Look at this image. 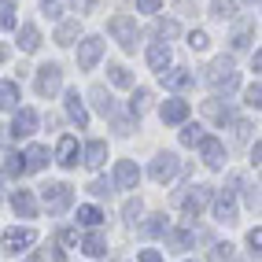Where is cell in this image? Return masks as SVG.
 Wrapping results in <instances>:
<instances>
[{
  "label": "cell",
  "instance_id": "40",
  "mask_svg": "<svg viewBox=\"0 0 262 262\" xmlns=\"http://www.w3.org/2000/svg\"><path fill=\"white\" fill-rule=\"evenodd\" d=\"M148 107V89H137V96H133V115H141Z\"/></svg>",
  "mask_w": 262,
  "mask_h": 262
},
{
  "label": "cell",
  "instance_id": "15",
  "mask_svg": "<svg viewBox=\"0 0 262 262\" xmlns=\"http://www.w3.org/2000/svg\"><path fill=\"white\" fill-rule=\"evenodd\" d=\"M148 67H151V71H159V74H166V67H170V48H166L163 41H155V45L148 48Z\"/></svg>",
  "mask_w": 262,
  "mask_h": 262
},
{
  "label": "cell",
  "instance_id": "3",
  "mask_svg": "<svg viewBox=\"0 0 262 262\" xmlns=\"http://www.w3.org/2000/svg\"><path fill=\"white\" fill-rule=\"evenodd\" d=\"M107 30L118 37V45L126 48V52H133V48H137V23L129 19V15H115V19L107 23Z\"/></svg>",
  "mask_w": 262,
  "mask_h": 262
},
{
  "label": "cell",
  "instance_id": "49",
  "mask_svg": "<svg viewBox=\"0 0 262 262\" xmlns=\"http://www.w3.org/2000/svg\"><path fill=\"white\" fill-rule=\"evenodd\" d=\"M248 4H258V0H248Z\"/></svg>",
  "mask_w": 262,
  "mask_h": 262
},
{
  "label": "cell",
  "instance_id": "38",
  "mask_svg": "<svg viewBox=\"0 0 262 262\" xmlns=\"http://www.w3.org/2000/svg\"><path fill=\"white\" fill-rule=\"evenodd\" d=\"M159 33H163V37H178V33H181V26L173 23V19H163V23H159Z\"/></svg>",
  "mask_w": 262,
  "mask_h": 262
},
{
  "label": "cell",
  "instance_id": "34",
  "mask_svg": "<svg viewBox=\"0 0 262 262\" xmlns=\"http://www.w3.org/2000/svg\"><path fill=\"white\" fill-rule=\"evenodd\" d=\"M244 103L258 111V103H262V89H258V81H255V85H248V93H244Z\"/></svg>",
  "mask_w": 262,
  "mask_h": 262
},
{
  "label": "cell",
  "instance_id": "1",
  "mask_svg": "<svg viewBox=\"0 0 262 262\" xmlns=\"http://www.w3.org/2000/svg\"><path fill=\"white\" fill-rule=\"evenodd\" d=\"M207 81L214 85L218 93H233L236 89V71H233V59L229 56H222V59H214V67H211V74H207Z\"/></svg>",
  "mask_w": 262,
  "mask_h": 262
},
{
  "label": "cell",
  "instance_id": "23",
  "mask_svg": "<svg viewBox=\"0 0 262 262\" xmlns=\"http://www.w3.org/2000/svg\"><path fill=\"white\" fill-rule=\"evenodd\" d=\"M214 218H218V222H236V207H233V196H225V192H222V196L214 200Z\"/></svg>",
  "mask_w": 262,
  "mask_h": 262
},
{
  "label": "cell",
  "instance_id": "35",
  "mask_svg": "<svg viewBox=\"0 0 262 262\" xmlns=\"http://www.w3.org/2000/svg\"><path fill=\"white\" fill-rule=\"evenodd\" d=\"M200 137H203V133H200V126H188V129H181V144H185V148H192V144H200Z\"/></svg>",
  "mask_w": 262,
  "mask_h": 262
},
{
  "label": "cell",
  "instance_id": "18",
  "mask_svg": "<svg viewBox=\"0 0 262 262\" xmlns=\"http://www.w3.org/2000/svg\"><path fill=\"white\" fill-rule=\"evenodd\" d=\"M67 115H71V118L78 122L81 129L89 126V111H85V103L78 100V93H67Z\"/></svg>",
  "mask_w": 262,
  "mask_h": 262
},
{
  "label": "cell",
  "instance_id": "6",
  "mask_svg": "<svg viewBox=\"0 0 262 262\" xmlns=\"http://www.w3.org/2000/svg\"><path fill=\"white\" fill-rule=\"evenodd\" d=\"M200 155H203V163L211 170H218L225 163V144L218 141V137H200Z\"/></svg>",
  "mask_w": 262,
  "mask_h": 262
},
{
  "label": "cell",
  "instance_id": "30",
  "mask_svg": "<svg viewBox=\"0 0 262 262\" xmlns=\"http://www.w3.org/2000/svg\"><path fill=\"white\" fill-rule=\"evenodd\" d=\"M107 78H111V85H118V89H129L133 85V78L126 74V67H107Z\"/></svg>",
  "mask_w": 262,
  "mask_h": 262
},
{
  "label": "cell",
  "instance_id": "50",
  "mask_svg": "<svg viewBox=\"0 0 262 262\" xmlns=\"http://www.w3.org/2000/svg\"><path fill=\"white\" fill-rule=\"evenodd\" d=\"M30 262H37V258H30Z\"/></svg>",
  "mask_w": 262,
  "mask_h": 262
},
{
  "label": "cell",
  "instance_id": "46",
  "mask_svg": "<svg viewBox=\"0 0 262 262\" xmlns=\"http://www.w3.org/2000/svg\"><path fill=\"white\" fill-rule=\"evenodd\" d=\"M141 262H163V258H159V251L148 248V251H141Z\"/></svg>",
  "mask_w": 262,
  "mask_h": 262
},
{
  "label": "cell",
  "instance_id": "31",
  "mask_svg": "<svg viewBox=\"0 0 262 262\" xmlns=\"http://www.w3.org/2000/svg\"><path fill=\"white\" fill-rule=\"evenodd\" d=\"M214 15L218 19H233L236 15V0H214Z\"/></svg>",
  "mask_w": 262,
  "mask_h": 262
},
{
  "label": "cell",
  "instance_id": "12",
  "mask_svg": "<svg viewBox=\"0 0 262 262\" xmlns=\"http://www.w3.org/2000/svg\"><path fill=\"white\" fill-rule=\"evenodd\" d=\"M33 129H37V111L19 107V115H15V122H11V137H30Z\"/></svg>",
  "mask_w": 262,
  "mask_h": 262
},
{
  "label": "cell",
  "instance_id": "47",
  "mask_svg": "<svg viewBox=\"0 0 262 262\" xmlns=\"http://www.w3.org/2000/svg\"><path fill=\"white\" fill-rule=\"evenodd\" d=\"M214 258H218V262L229 258V244H218V248H214Z\"/></svg>",
  "mask_w": 262,
  "mask_h": 262
},
{
  "label": "cell",
  "instance_id": "5",
  "mask_svg": "<svg viewBox=\"0 0 262 262\" xmlns=\"http://www.w3.org/2000/svg\"><path fill=\"white\" fill-rule=\"evenodd\" d=\"M100 56H103V41L100 37H85L78 45V67L81 71H93V67L100 63Z\"/></svg>",
  "mask_w": 262,
  "mask_h": 262
},
{
  "label": "cell",
  "instance_id": "14",
  "mask_svg": "<svg viewBox=\"0 0 262 262\" xmlns=\"http://www.w3.org/2000/svg\"><path fill=\"white\" fill-rule=\"evenodd\" d=\"M78 155H81V148H78V141L74 137H63L59 141V148H56V159H59V166H78Z\"/></svg>",
  "mask_w": 262,
  "mask_h": 262
},
{
  "label": "cell",
  "instance_id": "17",
  "mask_svg": "<svg viewBox=\"0 0 262 262\" xmlns=\"http://www.w3.org/2000/svg\"><path fill=\"white\" fill-rule=\"evenodd\" d=\"M103 159H107V144H103V141H89V144H85V166H89V170L103 166Z\"/></svg>",
  "mask_w": 262,
  "mask_h": 262
},
{
  "label": "cell",
  "instance_id": "4",
  "mask_svg": "<svg viewBox=\"0 0 262 262\" xmlns=\"http://www.w3.org/2000/svg\"><path fill=\"white\" fill-rule=\"evenodd\" d=\"M59 85H63V71L56 63H48L37 71V81H33V89H37V96H56L59 93Z\"/></svg>",
  "mask_w": 262,
  "mask_h": 262
},
{
  "label": "cell",
  "instance_id": "2",
  "mask_svg": "<svg viewBox=\"0 0 262 262\" xmlns=\"http://www.w3.org/2000/svg\"><path fill=\"white\" fill-rule=\"evenodd\" d=\"M41 200H45V207L52 214H63L67 207H71V200H74V192H71V185H63V181H56V185H45L41 188Z\"/></svg>",
  "mask_w": 262,
  "mask_h": 262
},
{
  "label": "cell",
  "instance_id": "7",
  "mask_svg": "<svg viewBox=\"0 0 262 262\" xmlns=\"http://www.w3.org/2000/svg\"><path fill=\"white\" fill-rule=\"evenodd\" d=\"M207 200H211V185H196L188 196H178V203L185 207V214H192V218H196L203 207H207Z\"/></svg>",
  "mask_w": 262,
  "mask_h": 262
},
{
  "label": "cell",
  "instance_id": "44",
  "mask_svg": "<svg viewBox=\"0 0 262 262\" xmlns=\"http://www.w3.org/2000/svg\"><path fill=\"white\" fill-rule=\"evenodd\" d=\"M137 4H141V11H148V15L159 11V0H137Z\"/></svg>",
  "mask_w": 262,
  "mask_h": 262
},
{
  "label": "cell",
  "instance_id": "16",
  "mask_svg": "<svg viewBox=\"0 0 262 262\" xmlns=\"http://www.w3.org/2000/svg\"><path fill=\"white\" fill-rule=\"evenodd\" d=\"M81 251L93 255V258H103V255H107V236H103V233H89L81 240Z\"/></svg>",
  "mask_w": 262,
  "mask_h": 262
},
{
  "label": "cell",
  "instance_id": "27",
  "mask_svg": "<svg viewBox=\"0 0 262 262\" xmlns=\"http://www.w3.org/2000/svg\"><path fill=\"white\" fill-rule=\"evenodd\" d=\"M78 222L89 225V229H96V225L103 222V211H100V207H78Z\"/></svg>",
  "mask_w": 262,
  "mask_h": 262
},
{
  "label": "cell",
  "instance_id": "10",
  "mask_svg": "<svg viewBox=\"0 0 262 262\" xmlns=\"http://www.w3.org/2000/svg\"><path fill=\"white\" fill-rule=\"evenodd\" d=\"M137 181H141V170H137V163L118 159V163H115V185H118V188H137Z\"/></svg>",
  "mask_w": 262,
  "mask_h": 262
},
{
  "label": "cell",
  "instance_id": "33",
  "mask_svg": "<svg viewBox=\"0 0 262 262\" xmlns=\"http://www.w3.org/2000/svg\"><path fill=\"white\" fill-rule=\"evenodd\" d=\"M141 233H144V236H159V233H166V218H151V222H144Z\"/></svg>",
  "mask_w": 262,
  "mask_h": 262
},
{
  "label": "cell",
  "instance_id": "48",
  "mask_svg": "<svg viewBox=\"0 0 262 262\" xmlns=\"http://www.w3.org/2000/svg\"><path fill=\"white\" fill-rule=\"evenodd\" d=\"M8 56H11V48H8V45H0V63H4Z\"/></svg>",
  "mask_w": 262,
  "mask_h": 262
},
{
  "label": "cell",
  "instance_id": "21",
  "mask_svg": "<svg viewBox=\"0 0 262 262\" xmlns=\"http://www.w3.org/2000/svg\"><path fill=\"white\" fill-rule=\"evenodd\" d=\"M48 159H52V155H48V148H41V144H33V148L23 155L26 170H45V166H48Z\"/></svg>",
  "mask_w": 262,
  "mask_h": 262
},
{
  "label": "cell",
  "instance_id": "41",
  "mask_svg": "<svg viewBox=\"0 0 262 262\" xmlns=\"http://www.w3.org/2000/svg\"><path fill=\"white\" fill-rule=\"evenodd\" d=\"M251 41V30H236V37H233V48H248Z\"/></svg>",
  "mask_w": 262,
  "mask_h": 262
},
{
  "label": "cell",
  "instance_id": "20",
  "mask_svg": "<svg viewBox=\"0 0 262 262\" xmlns=\"http://www.w3.org/2000/svg\"><path fill=\"white\" fill-rule=\"evenodd\" d=\"M89 100L96 103V111H100V115H115V100H111V93L103 89V85H93V93H89Z\"/></svg>",
  "mask_w": 262,
  "mask_h": 262
},
{
  "label": "cell",
  "instance_id": "43",
  "mask_svg": "<svg viewBox=\"0 0 262 262\" xmlns=\"http://www.w3.org/2000/svg\"><path fill=\"white\" fill-rule=\"evenodd\" d=\"M41 4H45V15H52V19L59 15V0H41Z\"/></svg>",
  "mask_w": 262,
  "mask_h": 262
},
{
  "label": "cell",
  "instance_id": "8",
  "mask_svg": "<svg viewBox=\"0 0 262 262\" xmlns=\"http://www.w3.org/2000/svg\"><path fill=\"white\" fill-rule=\"evenodd\" d=\"M151 181H170L173 173H178V155H170V151H163V155H155V163H151Z\"/></svg>",
  "mask_w": 262,
  "mask_h": 262
},
{
  "label": "cell",
  "instance_id": "36",
  "mask_svg": "<svg viewBox=\"0 0 262 262\" xmlns=\"http://www.w3.org/2000/svg\"><path fill=\"white\" fill-rule=\"evenodd\" d=\"M141 211H144V207H141V200H126V207H122V214H126L129 222H137V218H141Z\"/></svg>",
  "mask_w": 262,
  "mask_h": 262
},
{
  "label": "cell",
  "instance_id": "39",
  "mask_svg": "<svg viewBox=\"0 0 262 262\" xmlns=\"http://www.w3.org/2000/svg\"><path fill=\"white\" fill-rule=\"evenodd\" d=\"M56 244L71 248V244H78V233H74V229H59V233H56Z\"/></svg>",
  "mask_w": 262,
  "mask_h": 262
},
{
  "label": "cell",
  "instance_id": "42",
  "mask_svg": "<svg viewBox=\"0 0 262 262\" xmlns=\"http://www.w3.org/2000/svg\"><path fill=\"white\" fill-rule=\"evenodd\" d=\"M89 192H96V196H107V192H111V185H107V181H100V178H96V181L89 185Z\"/></svg>",
  "mask_w": 262,
  "mask_h": 262
},
{
  "label": "cell",
  "instance_id": "45",
  "mask_svg": "<svg viewBox=\"0 0 262 262\" xmlns=\"http://www.w3.org/2000/svg\"><path fill=\"white\" fill-rule=\"evenodd\" d=\"M248 244H251V251L258 255V244H262V233H258V229H251V233H248Z\"/></svg>",
  "mask_w": 262,
  "mask_h": 262
},
{
  "label": "cell",
  "instance_id": "24",
  "mask_svg": "<svg viewBox=\"0 0 262 262\" xmlns=\"http://www.w3.org/2000/svg\"><path fill=\"white\" fill-rule=\"evenodd\" d=\"M19 45H23V52H37L41 33H37V26H33V23H26V26L19 30Z\"/></svg>",
  "mask_w": 262,
  "mask_h": 262
},
{
  "label": "cell",
  "instance_id": "22",
  "mask_svg": "<svg viewBox=\"0 0 262 262\" xmlns=\"http://www.w3.org/2000/svg\"><path fill=\"white\" fill-rule=\"evenodd\" d=\"M163 81L170 85L173 93H185V89H192V85H196V78H192L188 71H173V74H163Z\"/></svg>",
  "mask_w": 262,
  "mask_h": 262
},
{
  "label": "cell",
  "instance_id": "9",
  "mask_svg": "<svg viewBox=\"0 0 262 262\" xmlns=\"http://www.w3.org/2000/svg\"><path fill=\"white\" fill-rule=\"evenodd\" d=\"M33 240H37V233H33V229H8V233H4V251L19 255V251L30 248Z\"/></svg>",
  "mask_w": 262,
  "mask_h": 262
},
{
  "label": "cell",
  "instance_id": "13",
  "mask_svg": "<svg viewBox=\"0 0 262 262\" xmlns=\"http://www.w3.org/2000/svg\"><path fill=\"white\" fill-rule=\"evenodd\" d=\"M11 207H15V214H19V218H33V214H37V200H33L30 188H19V192H15V196H11Z\"/></svg>",
  "mask_w": 262,
  "mask_h": 262
},
{
  "label": "cell",
  "instance_id": "11",
  "mask_svg": "<svg viewBox=\"0 0 262 262\" xmlns=\"http://www.w3.org/2000/svg\"><path fill=\"white\" fill-rule=\"evenodd\" d=\"M159 115H163V122H166V126H178V122H185V118H188V100H178V96H173V100H166Z\"/></svg>",
  "mask_w": 262,
  "mask_h": 262
},
{
  "label": "cell",
  "instance_id": "29",
  "mask_svg": "<svg viewBox=\"0 0 262 262\" xmlns=\"http://www.w3.org/2000/svg\"><path fill=\"white\" fill-rule=\"evenodd\" d=\"M15 26V0H0V30Z\"/></svg>",
  "mask_w": 262,
  "mask_h": 262
},
{
  "label": "cell",
  "instance_id": "28",
  "mask_svg": "<svg viewBox=\"0 0 262 262\" xmlns=\"http://www.w3.org/2000/svg\"><path fill=\"white\" fill-rule=\"evenodd\" d=\"M203 115L214 118V122H229V107H222L218 100H207V103H203Z\"/></svg>",
  "mask_w": 262,
  "mask_h": 262
},
{
  "label": "cell",
  "instance_id": "26",
  "mask_svg": "<svg viewBox=\"0 0 262 262\" xmlns=\"http://www.w3.org/2000/svg\"><path fill=\"white\" fill-rule=\"evenodd\" d=\"M166 244H170V251H188L192 248V233L173 229V233H166Z\"/></svg>",
  "mask_w": 262,
  "mask_h": 262
},
{
  "label": "cell",
  "instance_id": "19",
  "mask_svg": "<svg viewBox=\"0 0 262 262\" xmlns=\"http://www.w3.org/2000/svg\"><path fill=\"white\" fill-rule=\"evenodd\" d=\"M15 107H19V85L0 81V111H15Z\"/></svg>",
  "mask_w": 262,
  "mask_h": 262
},
{
  "label": "cell",
  "instance_id": "25",
  "mask_svg": "<svg viewBox=\"0 0 262 262\" xmlns=\"http://www.w3.org/2000/svg\"><path fill=\"white\" fill-rule=\"evenodd\" d=\"M74 37H78V19L59 23V30H56V45H74Z\"/></svg>",
  "mask_w": 262,
  "mask_h": 262
},
{
  "label": "cell",
  "instance_id": "37",
  "mask_svg": "<svg viewBox=\"0 0 262 262\" xmlns=\"http://www.w3.org/2000/svg\"><path fill=\"white\" fill-rule=\"evenodd\" d=\"M207 41H211V37H207L203 30H192V33H188V45L196 48V52H203V48H207Z\"/></svg>",
  "mask_w": 262,
  "mask_h": 262
},
{
  "label": "cell",
  "instance_id": "32",
  "mask_svg": "<svg viewBox=\"0 0 262 262\" xmlns=\"http://www.w3.org/2000/svg\"><path fill=\"white\" fill-rule=\"evenodd\" d=\"M4 173H11V178L26 173V163H23V155H8V163H4Z\"/></svg>",
  "mask_w": 262,
  "mask_h": 262
}]
</instances>
